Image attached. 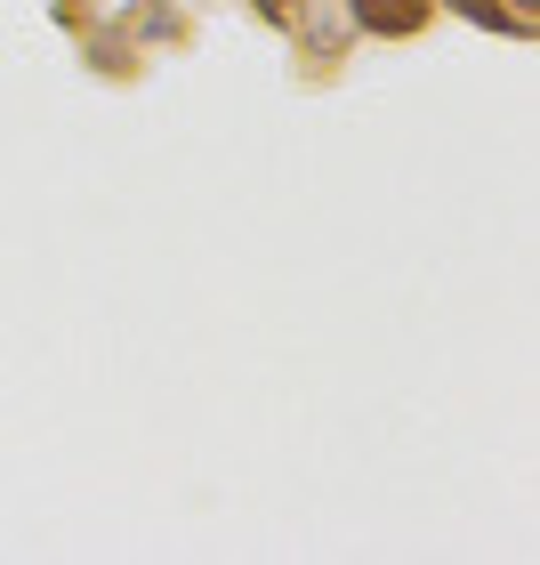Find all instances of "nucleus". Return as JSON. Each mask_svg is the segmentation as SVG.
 I'll use <instances>...</instances> for the list:
<instances>
[{"mask_svg": "<svg viewBox=\"0 0 540 565\" xmlns=\"http://www.w3.org/2000/svg\"><path fill=\"white\" fill-rule=\"evenodd\" d=\"M355 24H364V33H411V24H420V0H355Z\"/></svg>", "mask_w": 540, "mask_h": 565, "instance_id": "f257e3e1", "label": "nucleus"}, {"mask_svg": "<svg viewBox=\"0 0 540 565\" xmlns=\"http://www.w3.org/2000/svg\"><path fill=\"white\" fill-rule=\"evenodd\" d=\"M460 9H468L476 24H500V33H517V17H508V9H500V0H460Z\"/></svg>", "mask_w": 540, "mask_h": 565, "instance_id": "f03ea898", "label": "nucleus"}, {"mask_svg": "<svg viewBox=\"0 0 540 565\" xmlns=\"http://www.w3.org/2000/svg\"><path fill=\"white\" fill-rule=\"evenodd\" d=\"M259 9H282V0H259Z\"/></svg>", "mask_w": 540, "mask_h": 565, "instance_id": "7ed1b4c3", "label": "nucleus"}]
</instances>
